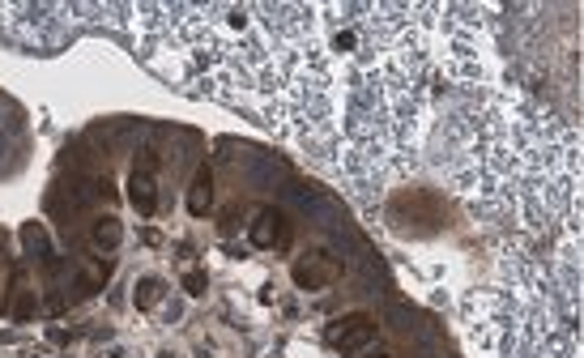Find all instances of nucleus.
<instances>
[{
  "mask_svg": "<svg viewBox=\"0 0 584 358\" xmlns=\"http://www.w3.org/2000/svg\"><path fill=\"white\" fill-rule=\"evenodd\" d=\"M120 239H124V231H120V222H115V218H98V222H94V231H90V243H94V248H107V252H111Z\"/></svg>",
  "mask_w": 584,
  "mask_h": 358,
  "instance_id": "8",
  "label": "nucleus"
},
{
  "mask_svg": "<svg viewBox=\"0 0 584 358\" xmlns=\"http://www.w3.org/2000/svg\"><path fill=\"white\" fill-rule=\"evenodd\" d=\"M474 90V85H469ZM461 188L521 226L559 222L580 239V137L525 90H474L452 115Z\"/></svg>",
  "mask_w": 584,
  "mask_h": 358,
  "instance_id": "2",
  "label": "nucleus"
},
{
  "mask_svg": "<svg viewBox=\"0 0 584 358\" xmlns=\"http://www.w3.org/2000/svg\"><path fill=\"white\" fill-rule=\"evenodd\" d=\"M132 299H137V307H158V299H162V282H158V278H141L137 290H132Z\"/></svg>",
  "mask_w": 584,
  "mask_h": 358,
  "instance_id": "9",
  "label": "nucleus"
},
{
  "mask_svg": "<svg viewBox=\"0 0 584 358\" xmlns=\"http://www.w3.org/2000/svg\"><path fill=\"white\" fill-rule=\"evenodd\" d=\"M286 218L277 214V209H256V218H252V231H248V239H252V248H282L286 243Z\"/></svg>",
  "mask_w": 584,
  "mask_h": 358,
  "instance_id": "5",
  "label": "nucleus"
},
{
  "mask_svg": "<svg viewBox=\"0 0 584 358\" xmlns=\"http://www.w3.org/2000/svg\"><path fill=\"white\" fill-rule=\"evenodd\" d=\"M448 4L175 0L120 4L141 64L337 167L354 188L414 167Z\"/></svg>",
  "mask_w": 584,
  "mask_h": 358,
  "instance_id": "1",
  "label": "nucleus"
},
{
  "mask_svg": "<svg viewBox=\"0 0 584 358\" xmlns=\"http://www.w3.org/2000/svg\"><path fill=\"white\" fill-rule=\"evenodd\" d=\"M337 260L333 256H324V252H316V256H303V260H294V269H290V278H294V286L299 290H324V286H333L337 282Z\"/></svg>",
  "mask_w": 584,
  "mask_h": 358,
  "instance_id": "4",
  "label": "nucleus"
},
{
  "mask_svg": "<svg viewBox=\"0 0 584 358\" xmlns=\"http://www.w3.org/2000/svg\"><path fill=\"white\" fill-rule=\"evenodd\" d=\"M128 201H132V209H137L141 218H149V214L158 209V179H154V171H145V167L132 171V179H128Z\"/></svg>",
  "mask_w": 584,
  "mask_h": 358,
  "instance_id": "6",
  "label": "nucleus"
},
{
  "mask_svg": "<svg viewBox=\"0 0 584 358\" xmlns=\"http://www.w3.org/2000/svg\"><path fill=\"white\" fill-rule=\"evenodd\" d=\"M380 358H388V354H380Z\"/></svg>",
  "mask_w": 584,
  "mask_h": 358,
  "instance_id": "11",
  "label": "nucleus"
},
{
  "mask_svg": "<svg viewBox=\"0 0 584 358\" xmlns=\"http://www.w3.org/2000/svg\"><path fill=\"white\" fill-rule=\"evenodd\" d=\"M205 286H209V278H205L201 269H192V273H184V290H188L192 299H201V295H205Z\"/></svg>",
  "mask_w": 584,
  "mask_h": 358,
  "instance_id": "10",
  "label": "nucleus"
},
{
  "mask_svg": "<svg viewBox=\"0 0 584 358\" xmlns=\"http://www.w3.org/2000/svg\"><path fill=\"white\" fill-rule=\"evenodd\" d=\"M209 205H213V171H209V162H205V167L196 171L192 188H188V214L201 218V214H209Z\"/></svg>",
  "mask_w": 584,
  "mask_h": 358,
  "instance_id": "7",
  "label": "nucleus"
},
{
  "mask_svg": "<svg viewBox=\"0 0 584 358\" xmlns=\"http://www.w3.org/2000/svg\"><path fill=\"white\" fill-rule=\"evenodd\" d=\"M324 342H329L337 354H359L363 346L376 342V320H371L367 312H350V316H341V320L329 325Z\"/></svg>",
  "mask_w": 584,
  "mask_h": 358,
  "instance_id": "3",
  "label": "nucleus"
}]
</instances>
